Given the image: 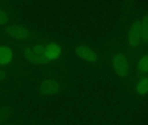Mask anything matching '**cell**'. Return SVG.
Returning <instances> with one entry per match:
<instances>
[{
  "mask_svg": "<svg viewBox=\"0 0 148 125\" xmlns=\"http://www.w3.org/2000/svg\"><path fill=\"white\" fill-rule=\"evenodd\" d=\"M23 54L25 58L32 65H47L50 62L45 56L44 45L41 43H37L32 47L25 48Z\"/></svg>",
  "mask_w": 148,
  "mask_h": 125,
  "instance_id": "6da1fadb",
  "label": "cell"
},
{
  "mask_svg": "<svg viewBox=\"0 0 148 125\" xmlns=\"http://www.w3.org/2000/svg\"><path fill=\"white\" fill-rule=\"evenodd\" d=\"M112 68L119 77H125L130 71V62L123 53H117L112 57Z\"/></svg>",
  "mask_w": 148,
  "mask_h": 125,
  "instance_id": "7a4b0ae2",
  "label": "cell"
},
{
  "mask_svg": "<svg viewBox=\"0 0 148 125\" xmlns=\"http://www.w3.org/2000/svg\"><path fill=\"white\" fill-rule=\"evenodd\" d=\"M75 54L78 57L90 64L96 62L99 59L98 53L92 48L84 44L78 45L75 48Z\"/></svg>",
  "mask_w": 148,
  "mask_h": 125,
  "instance_id": "3957f363",
  "label": "cell"
},
{
  "mask_svg": "<svg viewBox=\"0 0 148 125\" xmlns=\"http://www.w3.org/2000/svg\"><path fill=\"white\" fill-rule=\"evenodd\" d=\"M127 42L132 47H137L141 43V23L135 20L130 26L127 33Z\"/></svg>",
  "mask_w": 148,
  "mask_h": 125,
  "instance_id": "277c9868",
  "label": "cell"
},
{
  "mask_svg": "<svg viewBox=\"0 0 148 125\" xmlns=\"http://www.w3.org/2000/svg\"><path fill=\"white\" fill-rule=\"evenodd\" d=\"M5 32L14 39L24 41L26 40L30 36V31L25 26L19 24H11L5 29Z\"/></svg>",
  "mask_w": 148,
  "mask_h": 125,
  "instance_id": "5b68a950",
  "label": "cell"
},
{
  "mask_svg": "<svg viewBox=\"0 0 148 125\" xmlns=\"http://www.w3.org/2000/svg\"><path fill=\"white\" fill-rule=\"evenodd\" d=\"M60 85L54 79H46L43 81L38 87V91L43 96H51L59 91Z\"/></svg>",
  "mask_w": 148,
  "mask_h": 125,
  "instance_id": "8992f818",
  "label": "cell"
},
{
  "mask_svg": "<svg viewBox=\"0 0 148 125\" xmlns=\"http://www.w3.org/2000/svg\"><path fill=\"white\" fill-rule=\"evenodd\" d=\"M44 50L46 58L51 62V61L57 60L62 53V47L59 43L55 42H50L44 45Z\"/></svg>",
  "mask_w": 148,
  "mask_h": 125,
  "instance_id": "52a82bcc",
  "label": "cell"
},
{
  "mask_svg": "<svg viewBox=\"0 0 148 125\" xmlns=\"http://www.w3.org/2000/svg\"><path fill=\"white\" fill-rule=\"evenodd\" d=\"M13 57L12 50L5 44L0 45V66L8 65Z\"/></svg>",
  "mask_w": 148,
  "mask_h": 125,
  "instance_id": "ba28073f",
  "label": "cell"
},
{
  "mask_svg": "<svg viewBox=\"0 0 148 125\" xmlns=\"http://www.w3.org/2000/svg\"><path fill=\"white\" fill-rule=\"evenodd\" d=\"M136 91L140 96L148 93V77H142L138 79L136 84Z\"/></svg>",
  "mask_w": 148,
  "mask_h": 125,
  "instance_id": "9c48e42d",
  "label": "cell"
},
{
  "mask_svg": "<svg viewBox=\"0 0 148 125\" xmlns=\"http://www.w3.org/2000/svg\"><path fill=\"white\" fill-rule=\"evenodd\" d=\"M141 23V42L148 43V15L142 18Z\"/></svg>",
  "mask_w": 148,
  "mask_h": 125,
  "instance_id": "30bf717a",
  "label": "cell"
},
{
  "mask_svg": "<svg viewBox=\"0 0 148 125\" xmlns=\"http://www.w3.org/2000/svg\"><path fill=\"white\" fill-rule=\"evenodd\" d=\"M137 67L140 73H142V74L148 73V55L142 56L138 60Z\"/></svg>",
  "mask_w": 148,
  "mask_h": 125,
  "instance_id": "8fae6325",
  "label": "cell"
},
{
  "mask_svg": "<svg viewBox=\"0 0 148 125\" xmlns=\"http://www.w3.org/2000/svg\"><path fill=\"white\" fill-rule=\"evenodd\" d=\"M9 21V16L6 12L0 11V25H5Z\"/></svg>",
  "mask_w": 148,
  "mask_h": 125,
  "instance_id": "7c38bea8",
  "label": "cell"
},
{
  "mask_svg": "<svg viewBox=\"0 0 148 125\" xmlns=\"http://www.w3.org/2000/svg\"><path fill=\"white\" fill-rule=\"evenodd\" d=\"M6 77H7V74L4 71L0 70V82H3Z\"/></svg>",
  "mask_w": 148,
  "mask_h": 125,
  "instance_id": "4fadbf2b",
  "label": "cell"
}]
</instances>
